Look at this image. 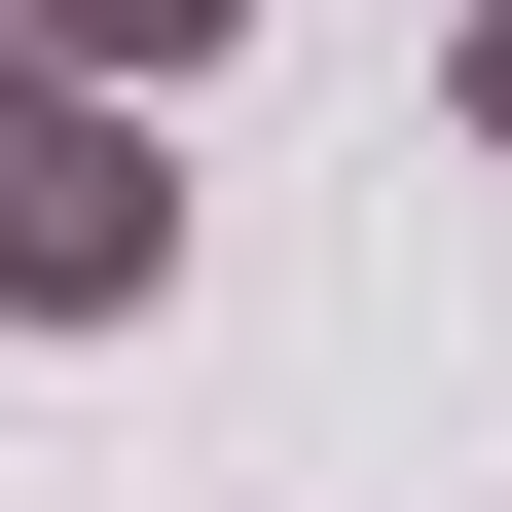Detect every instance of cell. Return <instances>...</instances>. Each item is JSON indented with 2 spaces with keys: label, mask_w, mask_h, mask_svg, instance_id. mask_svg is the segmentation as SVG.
I'll return each mask as SVG.
<instances>
[{
  "label": "cell",
  "mask_w": 512,
  "mask_h": 512,
  "mask_svg": "<svg viewBox=\"0 0 512 512\" xmlns=\"http://www.w3.org/2000/svg\"><path fill=\"white\" fill-rule=\"evenodd\" d=\"M147 293H183V183H147V110L0 74V330H147Z\"/></svg>",
  "instance_id": "obj_1"
},
{
  "label": "cell",
  "mask_w": 512,
  "mask_h": 512,
  "mask_svg": "<svg viewBox=\"0 0 512 512\" xmlns=\"http://www.w3.org/2000/svg\"><path fill=\"white\" fill-rule=\"evenodd\" d=\"M439 110H476V147H512V0H476V37H439Z\"/></svg>",
  "instance_id": "obj_2"
}]
</instances>
